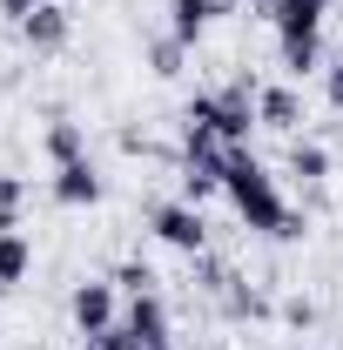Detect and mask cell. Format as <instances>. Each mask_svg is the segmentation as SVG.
<instances>
[{"label":"cell","mask_w":343,"mask_h":350,"mask_svg":"<svg viewBox=\"0 0 343 350\" xmlns=\"http://www.w3.org/2000/svg\"><path fill=\"white\" fill-rule=\"evenodd\" d=\"M20 27H27V41H34V47H61V41H68V14H61L54 0H41L34 14H20Z\"/></svg>","instance_id":"7c38bea8"},{"label":"cell","mask_w":343,"mask_h":350,"mask_svg":"<svg viewBox=\"0 0 343 350\" xmlns=\"http://www.w3.org/2000/svg\"><path fill=\"white\" fill-rule=\"evenodd\" d=\"M323 94H330V108H337V115H343V61H337V68H330V75H323Z\"/></svg>","instance_id":"d6986e66"},{"label":"cell","mask_w":343,"mask_h":350,"mask_svg":"<svg viewBox=\"0 0 343 350\" xmlns=\"http://www.w3.org/2000/svg\"><path fill=\"white\" fill-rule=\"evenodd\" d=\"M74 330L81 337H101V330H115L122 323V297H115V283H101V276H87V283H74Z\"/></svg>","instance_id":"5b68a950"},{"label":"cell","mask_w":343,"mask_h":350,"mask_svg":"<svg viewBox=\"0 0 343 350\" xmlns=\"http://www.w3.org/2000/svg\"><path fill=\"white\" fill-rule=\"evenodd\" d=\"M41 148H47V162H54V169H61V162H81V155H87V142H81V122L54 115V122H47V135H41Z\"/></svg>","instance_id":"8fae6325"},{"label":"cell","mask_w":343,"mask_h":350,"mask_svg":"<svg viewBox=\"0 0 343 350\" xmlns=\"http://www.w3.org/2000/svg\"><path fill=\"white\" fill-rule=\"evenodd\" d=\"M249 7H262V0H249Z\"/></svg>","instance_id":"44dd1931"},{"label":"cell","mask_w":343,"mask_h":350,"mask_svg":"<svg viewBox=\"0 0 343 350\" xmlns=\"http://www.w3.org/2000/svg\"><path fill=\"white\" fill-rule=\"evenodd\" d=\"M0 7H7V14H34L41 0H0Z\"/></svg>","instance_id":"ffe728a7"},{"label":"cell","mask_w":343,"mask_h":350,"mask_svg":"<svg viewBox=\"0 0 343 350\" xmlns=\"http://www.w3.org/2000/svg\"><path fill=\"white\" fill-rule=\"evenodd\" d=\"M115 290H128V297L155 290V269H148V262H122V269H115Z\"/></svg>","instance_id":"e0dca14e"},{"label":"cell","mask_w":343,"mask_h":350,"mask_svg":"<svg viewBox=\"0 0 343 350\" xmlns=\"http://www.w3.org/2000/svg\"><path fill=\"white\" fill-rule=\"evenodd\" d=\"M215 297H222V310H229V317H269V297H262V290H249L243 276H229Z\"/></svg>","instance_id":"4fadbf2b"},{"label":"cell","mask_w":343,"mask_h":350,"mask_svg":"<svg viewBox=\"0 0 343 350\" xmlns=\"http://www.w3.org/2000/svg\"><path fill=\"white\" fill-rule=\"evenodd\" d=\"M215 14H222V0H169V34H175L182 47H195Z\"/></svg>","instance_id":"9c48e42d"},{"label":"cell","mask_w":343,"mask_h":350,"mask_svg":"<svg viewBox=\"0 0 343 350\" xmlns=\"http://www.w3.org/2000/svg\"><path fill=\"white\" fill-rule=\"evenodd\" d=\"M122 330H128V337H141V344H175V337H169V304H162L155 290L128 297V310H122Z\"/></svg>","instance_id":"8992f818"},{"label":"cell","mask_w":343,"mask_h":350,"mask_svg":"<svg viewBox=\"0 0 343 350\" xmlns=\"http://www.w3.org/2000/svg\"><path fill=\"white\" fill-rule=\"evenodd\" d=\"M182 54H189V47L175 41V34L169 41H148V68H155V75H182Z\"/></svg>","instance_id":"9a60e30c"},{"label":"cell","mask_w":343,"mask_h":350,"mask_svg":"<svg viewBox=\"0 0 343 350\" xmlns=\"http://www.w3.org/2000/svg\"><path fill=\"white\" fill-rule=\"evenodd\" d=\"M323 7L330 0H269V21H276V54L290 75L316 68V34H323Z\"/></svg>","instance_id":"7a4b0ae2"},{"label":"cell","mask_w":343,"mask_h":350,"mask_svg":"<svg viewBox=\"0 0 343 350\" xmlns=\"http://www.w3.org/2000/svg\"><path fill=\"white\" fill-rule=\"evenodd\" d=\"M87 350H175V344H141V337H128V330L115 323V330H101V337H87Z\"/></svg>","instance_id":"2e32d148"},{"label":"cell","mask_w":343,"mask_h":350,"mask_svg":"<svg viewBox=\"0 0 343 350\" xmlns=\"http://www.w3.org/2000/svg\"><path fill=\"white\" fill-rule=\"evenodd\" d=\"M20 196H27V189H20L14 175H0V216H14V209H20Z\"/></svg>","instance_id":"ac0fdd59"},{"label":"cell","mask_w":343,"mask_h":350,"mask_svg":"<svg viewBox=\"0 0 343 350\" xmlns=\"http://www.w3.org/2000/svg\"><path fill=\"white\" fill-rule=\"evenodd\" d=\"M27 262H34V243L20 236V222H14V216H0V283H20Z\"/></svg>","instance_id":"30bf717a"},{"label":"cell","mask_w":343,"mask_h":350,"mask_svg":"<svg viewBox=\"0 0 343 350\" xmlns=\"http://www.w3.org/2000/svg\"><path fill=\"white\" fill-rule=\"evenodd\" d=\"M256 122H262V129H276V135H290L303 122V94H297V88H283V81H276V88H256Z\"/></svg>","instance_id":"52a82bcc"},{"label":"cell","mask_w":343,"mask_h":350,"mask_svg":"<svg viewBox=\"0 0 343 350\" xmlns=\"http://www.w3.org/2000/svg\"><path fill=\"white\" fill-rule=\"evenodd\" d=\"M290 175H303V182H323V175H330L323 142H290Z\"/></svg>","instance_id":"5bb4252c"},{"label":"cell","mask_w":343,"mask_h":350,"mask_svg":"<svg viewBox=\"0 0 343 350\" xmlns=\"http://www.w3.org/2000/svg\"><path fill=\"white\" fill-rule=\"evenodd\" d=\"M222 189H229V202H236V216L249 222L256 236H303V216L283 202V189H276V175L262 169L256 155L236 142L229 148V169H222Z\"/></svg>","instance_id":"6da1fadb"},{"label":"cell","mask_w":343,"mask_h":350,"mask_svg":"<svg viewBox=\"0 0 343 350\" xmlns=\"http://www.w3.org/2000/svg\"><path fill=\"white\" fill-rule=\"evenodd\" d=\"M148 229H155L169 250H189V256L209 250V222H202L195 202H155V209H148Z\"/></svg>","instance_id":"277c9868"},{"label":"cell","mask_w":343,"mask_h":350,"mask_svg":"<svg viewBox=\"0 0 343 350\" xmlns=\"http://www.w3.org/2000/svg\"><path fill=\"white\" fill-rule=\"evenodd\" d=\"M249 122H256V88L249 81H229L222 94H195L189 115H182V129H209V135H222V142H243Z\"/></svg>","instance_id":"3957f363"},{"label":"cell","mask_w":343,"mask_h":350,"mask_svg":"<svg viewBox=\"0 0 343 350\" xmlns=\"http://www.w3.org/2000/svg\"><path fill=\"white\" fill-rule=\"evenodd\" d=\"M54 202H68V209H87V202H101V175L87 169V155H81V162H61V169H54Z\"/></svg>","instance_id":"ba28073f"}]
</instances>
